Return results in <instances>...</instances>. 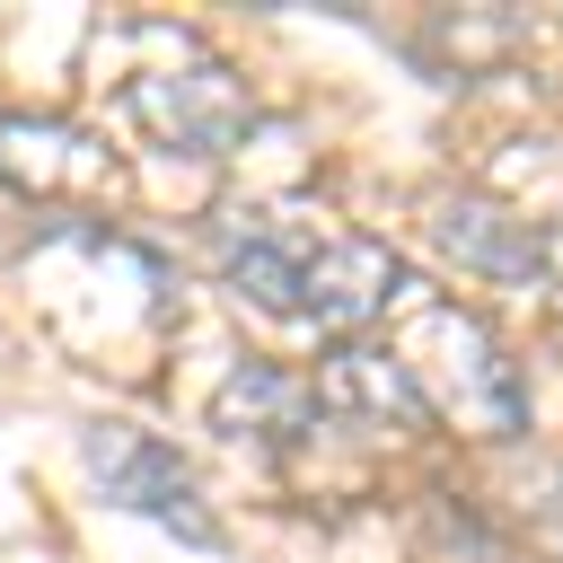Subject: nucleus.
<instances>
[{"label":"nucleus","instance_id":"1","mask_svg":"<svg viewBox=\"0 0 563 563\" xmlns=\"http://www.w3.org/2000/svg\"><path fill=\"white\" fill-rule=\"evenodd\" d=\"M413 352L440 361V369L422 378V405H431V413L466 422L475 440H519V431H528L519 369H510V352L493 343V325H475L466 308H431V317L413 325ZM413 352H405V361H413Z\"/></svg>","mask_w":563,"mask_h":563},{"label":"nucleus","instance_id":"2","mask_svg":"<svg viewBox=\"0 0 563 563\" xmlns=\"http://www.w3.org/2000/svg\"><path fill=\"white\" fill-rule=\"evenodd\" d=\"M79 466H88V484H97L106 501H123L132 519H158V528L185 537V545H220V519L202 510V484H194V466H185L167 440L132 431V422H88V431H79Z\"/></svg>","mask_w":563,"mask_h":563},{"label":"nucleus","instance_id":"3","mask_svg":"<svg viewBox=\"0 0 563 563\" xmlns=\"http://www.w3.org/2000/svg\"><path fill=\"white\" fill-rule=\"evenodd\" d=\"M132 123L176 158H220L255 132V97L229 62H194L167 79H132Z\"/></svg>","mask_w":563,"mask_h":563},{"label":"nucleus","instance_id":"4","mask_svg":"<svg viewBox=\"0 0 563 563\" xmlns=\"http://www.w3.org/2000/svg\"><path fill=\"white\" fill-rule=\"evenodd\" d=\"M422 229H431L440 255H457V264L484 273V282H545V238H537L510 202H493V194H475V185H440V194L422 202Z\"/></svg>","mask_w":563,"mask_h":563},{"label":"nucleus","instance_id":"5","mask_svg":"<svg viewBox=\"0 0 563 563\" xmlns=\"http://www.w3.org/2000/svg\"><path fill=\"white\" fill-rule=\"evenodd\" d=\"M308 387H317V422H334V431H413L431 413L422 378L387 343H334Z\"/></svg>","mask_w":563,"mask_h":563},{"label":"nucleus","instance_id":"6","mask_svg":"<svg viewBox=\"0 0 563 563\" xmlns=\"http://www.w3.org/2000/svg\"><path fill=\"white\" fill-rule=\"evenodd\" d=\"M396 290H405V264H396L387 238H325L308 255V308L299 317H317L334 334H361L396 308Z\"/></svg>","mask_w":563,"mask_h":563},{"label":"nucleus","instance_id":"7","mask_svg":"<svg viewBox=\"0 0 563 563\" xmlns=\"http://www.w3.org/2000/svg\"><path fill=\"white\" fill-rule=\"evenodd\" d=\"M211 431L220 440H255V449H290L317 431V387L282 361H238L211 387Z\"/></svg>","mask_w":563,"mask_h":563},{"label":"nucleus","instance_id":"8","mask_svg":"<svg viewBox=\"0 0 563 563\" xmlns=\"http://www.w3.org/2000/svg\"><path fill=\"white\" fill-rule=\"evenodd\" d=\"M211 255H220L229 290H246L255 308H273V317L308 308V255H290V238L264 211H211Z\"/></svg>","mask_w":563,"mask_h":563}]
</instances>
